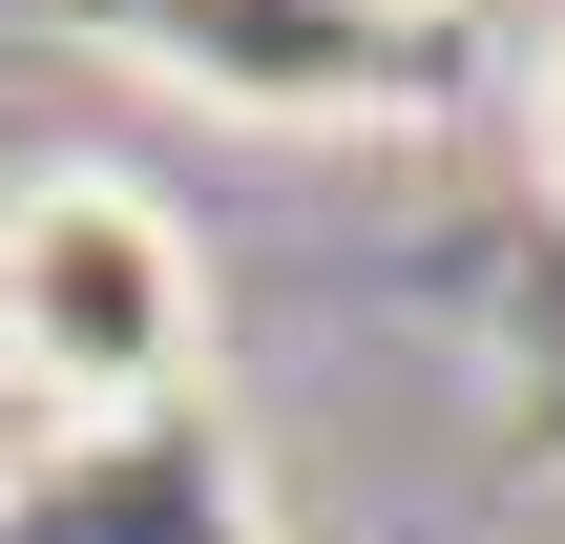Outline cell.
I'll use <instances>...</instances> for the list:
<instances>
[{"instance_id":"6da1fadb","label":"cell","mask_w":565,"mask_h":544,"mask_svg":"<svg viewBox=\"0 0 565 544\" xmlns=\"http://www.w3.org/2000/svg\"><path fill=\"white\" fill-rule=\"evenodd\" d=\"M189 356H210V273H189L168 189H126V168H21V189H0V377H21V419H42V440H63V419H168Z\"/></svg>"},{"instance_id":"7a4b0ae2","label":"cell","mask_w":565,"mask_h":544,"mask_svg":"<svg viewBox=\"0 0 565 544\" xmlns=\"http://www.w3.org/2000/svg\"><path fill=\"white\" fill-rule=\"evenodd\" d=\"M126 42L252 126H377L419 105V0H126Z\"/></svg>"},{"instance_id":"3957f363","label":"cell","mask_w":565,"mask_h":544,"mask_svg":"<svg viewBox=\"0 0 565 544\" xmlns=\"http://www.w3.org/2000/svg\"><path fill=\"white\" fill-rule=\"evenodd\" d=\"M0 544H252V482H231V440L168 398V419H63L42 461H21V503Z\"/></svg>"},{"instance_id":"277c9868","label":"cell","mask_w":565,"mask_h":544,"mask_svg":"<svg viewBox=\"0 0 565 544\" xmlns=\"http://www.w3.org/2000/svg\"><path fill=\"white\" fill-rule=\"evenodd\" d=\"M524 168H545V189H565V42H545V63H524Z\"/></svg>"}]
</instances>
